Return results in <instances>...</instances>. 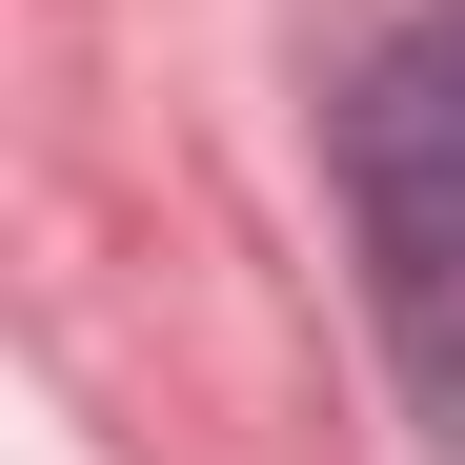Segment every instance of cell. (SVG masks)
I'll return each mask as SVG.
<instances>
[{"mask_svg":"<svg viewBox=\"0 0 465 465\" xmlns=\"http://www.w3.org/2000/svg\"><path fill=\"white\" fill-rule=\"evenodd\" d=\"M344 183H364V223H384V263H405V283H465V0H425V21L364 61Z\"/></svg>","mask_w":465,"mask_h":465,"instance_id":"obj_1","label":"cell"}]
</instances>
